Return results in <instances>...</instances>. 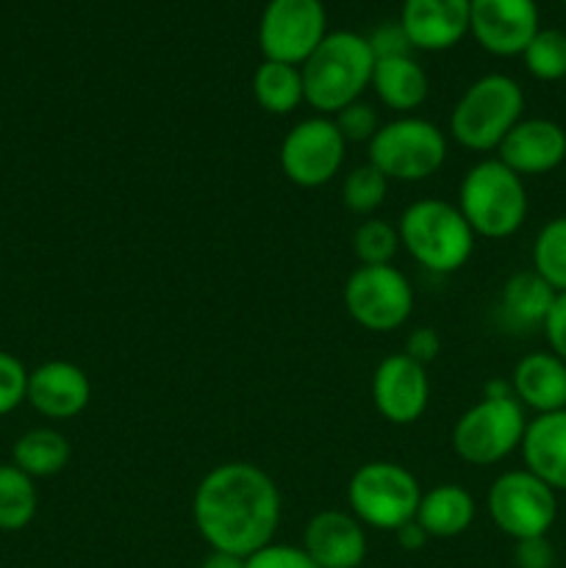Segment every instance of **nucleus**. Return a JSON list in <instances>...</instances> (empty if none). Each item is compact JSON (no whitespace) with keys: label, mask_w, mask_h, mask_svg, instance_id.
I'll list each match as a JSON object with an SVG mask.
<instances>
[{"label":"nucleus","mask_w":566,"mask_h":568,"mask_svg":"<svg viewBox=\"0 0 566 568\" xmlns=\"http://www.w3.org/2000/svg\"><path fill=\"white\" fill-rule=\"evenodd\" d=\"M400 247L433 275H453L475 253V231L455 203L414 200L397 222Z\"/></svg>","instance_id":"obj_3"},{"label":"nucleus","mask_w":566,"mask_h":568,"mask_svg":"<svg viewBox=\"0 0 566 568\" xmlns=\"http://www.w3.org/2000/svg\"><path fill=\"white\" fill-rule=\"evenodd\" d=\"M372 89L386 109L405 116L425 103L431 83H427V72L422 70L414 55H392V59L375 61Z\"/></svg>","instance_id":"obj_21"},{"label":"nucleus","mask_w":566,"mask_h":568,"mask_svg":"<svg viewBox=\"0 0 566 568\" xmlns=\"http://www.w3.org/2000/svg\"><path fill=\"white\" fill-rule=\"evenodd\" d=\"M449 153L447 133L425 116L405 114L383 122L366 144V161L388 181L420 183L436 175Z\"/></svg>","instance_id":"obj_7"},{"label":"nucleus","mask_w":566,"mask_h":568,"mask_svg":"<svg viewBox=\"0 0 566 568\" xmlns=\"http://www.w3.org/2000/svg\"><path fill=\"white\" fill-rule=\"evenodd\" d=\"M533 272L553 288L566 292V216H555L533 239Z\"/></svg>","instance_id":"obj_27"},{"label":"nucleus","mask_w":566,"mask_h":568,"mask_svg":"<svg viewBox=\"0 0 566 568\" xmlns=\"http://www.w3.org/2000/svg\"><path fill=\"white\" fill-rule=\"evenodd\" d=\"M327 37L322 0H270L259 22V48L264 59L303 67Z\"/></svg>","instance_id":"obj_12"},{"label":"nucleus","mask_w":566,"mask_h":568,"mask_svg":"<svg viewBox=\"0 0 566 568\" xmlns=\"http://www.w3.org/2000/svg\"><path fill=\"white\" fill-rule=\"evenodd\" d=\"M488 516L503 536H547L558 519V494L527 469H511L492 483L486 497Z\"/></svg>","instance_id":"obj_9"},{"label":"nucleus","mask_w":566,"mask_h":568,"mask_svg":"<svg viewBox=\"0 0 566 568\" xmlns=\"http://www.w3.org/2000/svg\"><path fill=\"white\" fill-rule=\"evenodd\" d=\"M394 536H397V544L405 549V552H420L422 547H425L431 538H427V532L422 530L420 521H408V525H403L400 530H394Z\"/></svg>","instance_id":"obj_38"},{"label":"nucleus","mask_w":566,"mask_h":568,"mask_svg":"<svg viewBox=\"0 0 566 568\" xmlns=\"http://www.w3.org/2000/svg\"><path fill=\"white\" fill-rule=\"evenodd\" d=\"M28 369L11 353H0V416L26 403Z\"/></svg>","instance_id":"obj_32"},{"label":"nucleus","mask_w":566,"mask_h":568,"mask_svg":"<svg viewBox=\"0 0 566 568\" xmlns=\"http://www.w3.org/2000/svg\"><path fill=\"white\" fill-rule=\"evenodd\" d=\"M333 122H336L338 133H342L344 142L347 144L350 142L370 144L372 136L377 133V128H381L375 109H372L370 103H364V100H355V103H350L347 109H342L338 114H333Z\"/></svg>","instance_id":"obj_31"},{"label":"nucleus","mask_w":566,"mask_h":568,"mask_svg":"<svg viewBox=\"0 0 566 568\" xmlns=\"http://www.w3.org/2000/svg\"><path fill=\"white\" fill-rule=\"evenodd\" d=\"M372 55L366 37L355 31H327L320 48L300 67L305 103L322 116H333L372 87Z\"/></svg>","instance_id":"obj_2"},{"label":"nucleus","mask_w":566,"mask_h":568,"mask_svg":"<svg viewBox=\"0 0 566 568\" xmlns=\"http://www.w3.org/2000/svg\"><path fill=\"white\" fill-rule=\"evenodd\" d=\"M244 568H320L303 547L294 544H266L259 552L244 558Z\"/></svg>","instance_id":"obj_33"},{"label":"nucleus","mask_w":566,"mask_h":568,"mask_svg":"<svg viewBox=\"0 0 566 568\" xmlns=\"http://www.w3.org/2000/svg\"><path fill=\"white\" fill-rule=\"evenodd\" d=\"M525 92L503 72H488L466 87L449 111V136L472 153H488L503 144L511 128L522 120Z\"/></svg>","instance_id":"obj_6"},{"label":"nucleus","mask_w":566,"mask_h":568,"mask_svg":"<svg viewBox=\"0 0 566 568\" xmlns=\"http://www.w3.org/2000/svg\"><path fill=\"white\" fill-rule=\"evenodd\" d=\"M200 568H244V558H236V555L225 552H209L203 558Z\"/></svg>","instance_id":"obj_39"},{"label":"nucleus","mask_w":566,"mask_h":568,"mask_svg":"<svg viewBox=\"0 0 566 568\" xmlns=\"http://www.w3.org/2000/svg\"><path fill=\"white\" fill-rule=\"evenodd\" d=\"M497 159L519 178L547 175L566 159L564 125L547 116H522L497 148Z\"/></svg>","instance_id":"obj_15"},{"label":"nucleus","mask_w":566,"mask_h":568,"mask_svg":"<svg viewBox=\"0 0 566 568\" xmlns=\"http://www.w3.org/2000/svg\"><path fill=\"white\" fill-rule=\"evenodd\" d=\"M469 33L494 55H522L538 33L536 0H469Z\"/></svg>","instance_id":"obj_14"},{"label":"nucleus","mask_w":566,"mask_h":568,"mask_svg":"<svg viewBox=\"0 0 566 568\" xmlns=\"http://www.w3.org/2000/svg\"><path fill=\"white\" fill-rule=\"evenodd\" d=\"M281 491L261 466L228 460L194 488L192 519L211 552L250 558L272 544L281 527Z\"/></svg>","instance_id":"obj_1"},{"label":"nucleus","mask_w":566,"mask_h":568,"mask_svg":"<svg viewBox=\"0 0 566 568\" xmlns=\"http://www.w3.org/2000/svg\"><path fill=\"white\" fill-rule=\"evenodd\" d=\"M522 59L536 81H560L566 78V33L558 28H538Z\"/></svg>","instance_id":"obj_29"},{"label":"nucleus","mask_w":566,"mask_h":568,"mask_svg":"<svg viewBox=\"0 0 566 568\" xmlns=\"http://www.w3.org/2000/svg\"><path fill=\"white\" fill-rule=\"evenodd\" d=\"M455 205L475 236L494 239V242L514 236L525 225L530 211L525 178L516 175L499 159H483L466 170Z\"/></svg>","instance_id":"obj_5"},{"label":"nucleus","mask_w":566,"mask_h":568,"mask_svg":"<svg viewBox=\"0 0 566 568\" xmlns=\"http://www.w3.org/2000/svg\"><path fill=\"white\" fill-rule=\"evenodd\" d=\"M522 460L555 494H566V410L527 419L522 438Z\"/></svg>","instance_id":"obj_20"},{"label":"nucleus","mask_w":566,"mask_h":568,"mask_svg":"<svg viewBox=\"0 0 566 568\" xmlns=\"http://www.w3.org/2000/svg\"><path fill=\"white\" fill-rule=\"evenodd\" d=\"M366 42H370L375 61L392 59V55H411V50H414L400 22H383L366 37Z\"/></svg>","instance_id":"obj_34"},{"label":"nucleus","mask_w":566,"mask_h":568,"mask_svg":"<svg viewBox=\"0 0 566 568\" xmlns=\"http://www.w3.org/2000/svg\"><path fill=\"white\" fill-rule=\"evenodd\" d=\"M400 250V233L397 225L386 220H370L361 222L353 233V253L361 261V266H386L392 264L394 255Z\"/></svg>","instance_id":"obj_30"},{"label":"nucleus","mask_w":566,"mask_h":568,"mask_svg":"<svg viewBox=\"0 0 566 568\" xmlns=\"http://www.w3.org/2000/svg\"><path fill=\"white\" fill-rule=\"evenodd\" d=\"M542 331L549 344V353H555L566 364V292L555 294V303L544 320Z\"/></svg>","instance_id":"obj_36"},{"label":"nucleus","mask_w":566,"mask_h":568,"mask_svg":"<svg viewBox=\"0 0 566 568\" xmlns=\"http://www.w3.org/2000/svg\"><path fill=\"white\" fill-rule=\"evenodd\" d=\"M92 399V383L87 372L72 361H44L28 372L26 403L44 419L67 422L83 414Z\"/></svg>","instance_id":"obj_16"},{"label":"nucleus","mask_w":566,"mask_h":568,"mask_svg":"<svg viewBox=\"0 0 566 568\" xmlns=\"http://www.w3.org/2000/svg\"><path fill=\"white\" fill-rule=\"evenodd\" d=\"M347 142L333 116H305L289 128L281 144V170L294 186L320 189L342 172Z\"/></svg>","instance_id":"obj_11"},{"label":"nucleus","mask_w":566,"mask_h":568,"mask_svg":"<svg viewBox=\"0 0 566 568\" xmlns=\"http://www.w3.org/2000/svg\"><path fill=\"white\" fill-rule=\"evenodd\" d=\"M388 183L392 181H388L377 166H372L370 161L353 166L342 181L344 209L353 211V214L358 216H372L383 203H386Z\"/></svg>","instance_id":"obj_28"},{"label":"nucleus","mask_w":566,"mask_h":568,"mask_svg":"<svg viewBox=\"0 0 566 568\" xmlns=\"http://www.w3.org/2000/svg\"><path fill=\"white\" fill-rule=\"evenodd\" d=\"M39 508V494L33 477L17 469L14 464L0 466V530H26Z\"/></svg>","instance_id":"obj_26"},{"label":"nucleus","mask_w":566,"mask_h":568,"mask_svg":"<svg viewBox=\"0 0 566 568\" xmlns=\"http://www.w3.org/2000/svg\"><path fill=\"white\" fill-rule=\"evenodd\" d=\"M400 26L414 50H449L469 33V0H403Z\"/></svg>","instance_id":"obj_18"},{"label":"nucleus","mask_w":566,"mask_h":568,"mask_svg":"<svg viewBox=\"0 0 566 568\" xmlns=\"http://www.w3.org/2000/svg\"><path fill=\"white\" fill-rule=\"evenodd\" d=\"M516 568H555V549L547 536L522 538L514 541Z\"/></svg>","instance_id":"obj_35"},{"label":"nucleus","mask_w":566,"mask_h":568,"mask_svg":"<svg viewBox=\"0 0 566 568\" xmlns=\"http://www.w3.org/2000/svg\"><path fill=\"white\" fill-rule=\"evenodd\" d=\"M420 499L422 488L414 471L392 460H370L347 483L350 514L372 530L394 532L414 521Z\"/></svg>","instance_id":"obj_8"},{"label":"nucleus","mask_w":566,"mask_h":568,"mask_svg":"<svg viewBox=\"0 0 566 568\" xmlns=\"http://www.w3.org/2000/svg\"><path fill=\"white\" fill-rule=\"evenodd\" d=\"M300 547L320 568H361L366 530L350 510H322L305 525Z\"/></svg>","instance_id":"obj_17"},{"label":"nucleus","mask_w":566,"mask_h":568,"mask_svg":"<svg viewBox=\"0 0 566 568\" xmlns=\"http://www.w3.org/2000/svg\"><path fill=\"white\" fill-rule=\"evenodd\" d=\"M253 98L266 114L286 116L305 103L303 72L294 64L264 59L253 72Z\"/></svg>","instance_id":"obj_24"},{"label":"nucleus","mask_w":566,"mask_h":568,"mask_svg":"<svg viewBox=\"0 0 566 568\" xmlns=\"http://www.w3.org/2000/svg\"><path fill=\"white\" fill-rule=\"evenodd\" d=\"M372 403L388 425L408 427L425 416L431 403L427 366L405 353H394L377 364L372 375Z\"/></svg>","instance_id":"obj_13"},{"label":"nucleus","mask_w":566,"mask_h":568,"mask_svg":"<svg viewBox=\"0 0 566 568\" xmlns=\"http://www.w3.org/2000/svg\"><path fill=\"white\" fill-rule=\"evenodd\" d=\"M344 308L358 327L392 333L411 320L414 286L397 266H358L344 283Z\"/></svg>","instance_id":"obj_10"},{"label":"nucleus","mask_w":566,"mask_h":568,"mask_svg":"<svg viewBox=\"0 0 566 568\" xmlns=\"http://www.w3.org/2000/svg\"><path fill=\"white\" fill-rule=\"evenodd\" d=\"M527 414L516 403L511 383L492 381L481 403L466 408L455 419L449 444L453 453L469 466H494L522 447Z\"/></svg>","instance_id":"obj_4"},{"label":"nucleus","mask_w":566,"mask_h":568,"mask_svg":"<svg viewBox=\"0 0 566 568\" xmlns=\"http://www.w3.org/2000/svg\"><path fill=\"white\" fill-rule=\"evenodd\" d=\"M438 349H442L438 333L433 331V327H416V331H411L408 338H405L403 353L408 355V358H414L416 364L427 366L433 358H436Z\"/></svg>","instance_id":"obj_37"},{"label":"nucleus","mask_w":566,"mask_h":568,"mask_svg":"<svg viewBox=\"0 0 566 568\" xmlns=\"http://www.w3.org/2000/svg\"><path fill=\"white\" fill-rule=\"evenodd\" d=\"M70 442L53 427H33L22 433L11 449V464L26 471L28 477H53L70 464Z\"/></svg>","instance_id":"obj_25"},{"label":"nucleus","mask_w":566,"mask_h":568,"mask_svg":"<svg viewBox=\"0 0 566 568\" xmlns=\"http://www.w3.org/2000/svg\"><path fill=\"white\" fill-rule=\"evenodd\" d=\"M511 392L522 408L536 416L566 410V364L549 349L527 353L511 372Z\"/></svg>","instance_id":"obj_19"},{"label":"nucleus","mask_w":566,"mask_h":568,"mask_svg":"<svg viewBox=\"0 0 566 568\" xmlns=\"http://www.w3.org/2000/svg\"><path fill=\"white\" fill-rule=\"evenodd\" d=\"M477 514L475 497L458 483H442L422 491L416 521L427 538H458L472 527Z\"/></svg>","instance_id":"obj_22"},{"label":"nucleus","mask_w":566,"mask_h":568,"mask_svg":"<svg viewBox=\"0 0 566 568\" xmlns=\"http://www.w3.org/2000/svg\"><path fill=\"white\" fill-rule=\"evenodd\" d=\"M555 303V292L536 275V272H516L508 277L499 294V316L508 331L530 333L542 331L549 308Z\"/></svg>","instance_id":"obj_23"},{"label":"nucleus","mask_w":566,"mask_h":568,"mask_svg":"<svg viewBox=\"0 0 566 568\" xmlns=\"http://www.w3.org/2000/svg\"><path fill=\"white\" fill-rule=\"evenodd\" d=\"M564 3H566V0H564Z\"/></svg>","instance_id":"obj_40"}]
</instances>
